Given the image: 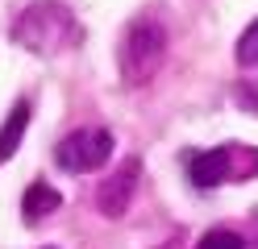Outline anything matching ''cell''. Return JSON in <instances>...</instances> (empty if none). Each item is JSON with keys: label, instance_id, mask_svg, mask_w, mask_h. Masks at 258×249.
<instances>
[{"label": "cell", "instance_id": "1", "mask_svg": "<svg viewBox=\"0 0 258 249\" xmlns=\"http://www.w3.org/2000/svg\"><path fill=\"white\" fill-rule=\"evenodd\" d=\"M75 38H79L75 17L62 5H54V0L29 5L17 17V25H13V42H21L25 50H34V54H58V50H67Z\"/></svg>", "mask_w": 258, "mask_h": 249}, {"label": "cell", "instance_id": "2", "mask_svg": "<svg viewBox=\"0 0 258 249\" xmlns=\"http://www.w3.org/2000/svg\"><path fill=\"white\" fill-rule=\"evenodd\" d=\"M163 58H167V29L163 25L150 21V17H142V21L129 25L125 42H121V75H125V83H134V88L146 83L163 66Z\"/></svg>", "mask_w": 258, "mask_h": 249}, {"label": "cell", "instance_id": "3", "mask_svg": "<svg viewBox=\"0 0 258 249\" xmlns=\"http://www.w3.org/2000/svg\"><path fill=\"white\" fill-rule=\"evenodd\" d=\"M112 154V133L108 129H75L67 133L58 145H54V162L62 166L67 175H88V171H100Z\"/></svg>", "mask_w": 258, "mask_h": 249}, {"label": "cell", "instance_id": "4", "mask_svg": "<svg viewBox=\"0 0 258 249\" xmlns=\"http://www.w3.org/2000/svg\"><path fill=\"white\" fill-rule=\"evenodd\" d=\"M138 179H142V158H125L117 166V175H108V183L96 191V208H100L108 220H121L129 212V204H134Z\"/></svg>", "mask_w": 258, "mask_h": 249}, {"label": "cell", "instance_id": "5", "mask_svg": "<svg viewBox=\"0 0 258 249\" xmlns=\"http://www.w3.org/2000/svg\"><path fill=\"white\" fill-rule=\"evenodd\" d=\"M229 175H233V145L204 149V154L187 158V179L196 183V187H221Z\"/></svg>", "mask_w": 258, "mask_h": 249}, {"label": "cell", "instance_id": "6", "mask_svg": "<svg viewBox=\"0 0 258 249\" xmlns=\"http://www.w3.org/2000/svg\"><path fill=\"white\" fill-rule=\"evenodd\" d=\"M25 129H29V100H17V104L9 108L5 125H0V162H9V158L21 149Z\"/></svg>", "mask_w": 258, "mask_h": 249}, {"label": "cell", "instance_id": "7", "mask_svg": "<svg viewBox=\"0 0 258 249\" xmlns=\"http://www.w3.org/2000/svg\"><path fill=\"white\" fill-rule=\"evenodd\" d=\"M58 204H62V195L50 183H29L25 195H21V216H25V224H38L42 216H50Z\"/></svg>", "mask_w": 258, "mask_h": 249}, {"label": "cell", "instance_id": "8", "mask_svg": "<svg viewBox=\"0 0 258 249\" xmlns=\"http://www.w3.org/2000/svg\"><path fill=\"white\" fill-rule=\"evenodd\" d=\"M196 249H246V241H241L237 232H229V228H208L196 241Z\"/></svg>", "mask_w": 258, "mask_h": 249}, {"label": "cell", "instance_id": "9", "mask_svg": "<svg viewBox=\"0 0 258 249\" xmlns=\"http://www.w3.org/2000/svg\"><path fill=\"white\" fill-rule=\"evenodd\" d=\"M237 62H246V66H258V17L241 29V38H237Z\"/></svg>", "mask_w": 258, "mask_h": 249}, {"label": "cell", "instance_id": "10", "mask_svg": "<svg viewBox=\"0 0 258 249\" xmlns=\"http://www.w3.org/2000/svg\"><path fill=\"white\" fill-rule=\"evenodd\" d=\"M233 100H237L241 112H254V116H258V83H254V79H241L237 88H233Z\"/></svg>", "mask_w": 258, "mask_h": 249}, {"label": "cell", "instance_id": "11", "mask_svg": "<svg viewBox=\"0 0 258 249\" xmlns=\"http://www.w3.org/2000/svg\"><path fill=\"white\" fill-rule=\"evenodd\" d=\"M46 249H54V245H46Z\"/></svg>", "mask_w": 258, "mask_h": 249}]
</instances>
